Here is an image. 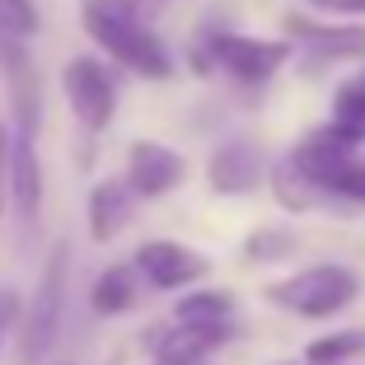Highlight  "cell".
I'll use <instances>...</instances> for the list:
<instances>
[{
    "mask_svg": "<svg viewBox=\"0 0 365 365\" xmlns=\"http://www.w3.org/2000/svg\"><path fill=\"white\" fill-rule=\"evenodd\" d=\"M314 5L333 14H365V0H314Z\"/></svg>",
    "mask_w": 365,
    "mask_h": 365,
    "instance_id": "cell-23",
    "label": "cell"
},
{
    "mask_svg": "<svg viewBox=\"0 0 365 365\" xmlns=\"http://www.w3.org/2000/svg\"><path fill=\"white\" fill-rule=\"evenodd\" d=\"M356 295H361V281L346 267H309V272H300V277H290V281L267 290V300L286 304V309L304 314V319H328V314L346 309Z\"/></svg>",
    "mask_w": 365,
    "mask_h": 365,
    "instance_id": "cell-3",
    "label": "cell"
},
{
    "mask_svg": "<svg viewBox=\"0 0 365 365\" xmlns=\"http://www.w3.org/2000/svg\"><path fill=\"white\" fill-rule=\"evenodd\" d=\"M0 76H5V89H10L14 131L38 136V122H43V80H38V66H33L24 38L19 33H5V29H0Z\"/></svg>",
    "mask_w": 365,
    "mask_h": 365,
    "instance_id": "cell-5",
    "label": "cell"
},
{
    "mask_svg": "<svg viewBox=\"0 0 365 365\" xmlns=\"http://www.w3.org/2000/svg\"><path fill=\"white\" fill-rule=\"evenodd\" d=\"M66 277H71V244L56 239L47 262H43V277H38V290H33L29 309L19 314V361L24 365H38L56 346L61 314H66Z\"/></svg>",
    "mask_w": 365,
    "mask_h": 365,
    "instance_id": "cell-2",
    "label": "cell"
},
{
    "mask_svg": "<svg viewBox=\"0 0 365 365\" xmlns=\"http://www.w3.org/2000/svg\"><path fill=\"white\" fill-rule=\"evenodd\" d=\"M0 328H19V295L0 290Z\"/></svg>",
    "mask_w": 365,
    "mask_h": 365,
    "instance_id": "cell-22",
    "label": "cell"
},
{
    "mask_svg": "<svg viewBox=\"0 0 365 365\" xmlns=\"http://www.w3.org/2000/svg\"><path fill=\"white\" fill-rule=\"evenodd\" d=\"M328 131H333L337 140H346V145H361V140H365V76L346 80V85L337 89Z\"/></svg>",
    "mask_w": 365,
    "mask_h": 365,
    "instance_id": "cell-15",
    "label": "cell"
},
{
    "mask_svg": "<svg viewBox=\"0 0 365 365\" xmlns=\"http://www.w3.org/2000/svg\"><path fill=\"white\" fill-rule=\"evenodd\" d=\"M5 333H10V328H0V346H5Z\"/></svg>",
    "mask_w": 365,
    "mask_h": 365,
    "instance_id": "cell-25",
    "label": "cell"
},
{
    "mask_svg": "<svg viewBox=\"0 0 365 365\" xmlns=\"http://www.w3.org/2000/svg\"><path fill=\"white\" fill-rule=\"evenodd\" d=\"M61 365H71V361H61Z\"/></svg>",
    "mask_w": 365,
    "mask_h": 365,
    "instance_id": "cell-26",
    "label": "cell"
},
{
    "mask_svg": "<svg viewBox=\"0 0 365 365\" xmlns=\"http://www.w3.org/2000/svg\"><path fill=\"white\" fill-rule=\"evenodd\" d=\"M131 187L122 178H103L89 192V235L98 239V244H113V239L122 235V230L131 225Z\"/></svg>",
    "mask_w": 365,
    "mask_h": 365,
    "instance_id": "cell-12",
    "label": "cell"
},
{
    "mask_svg": "<svg viewBox=\"0 0 365 365\" xmlns=\"http://www.w3.org/2000/svg\"><path fill=\"white\" fill-rule=\"evenodd\" d=\"M244 253H248L253 262L286 258V253H290V239H286V235H277V230H262V235H253V239L244 244Z\"/></svg>",
    "mask_w": 365,
    "mask_h": 365,
    "instance_id": "cell-21",
    "label": "cell"
},
{
    "mask_svg": "<svg viewBox=\"0 0 365 365\" xmlns=\"http://www.w3.org/2000/svg\"><path fill=\"white\" fill-rule=\"evenodd\" d=\"M361 351H365V333H333V337H314L304 346V361L309 365H342Z\"/></svg>",
    "mask_w": 365,
    "mask_h": 365,
    "instance_id": "cell-18",
    "label": "cell"
},
{
    "mask_svg": "<svg viewBox=\"0 0 365 365\" xmlns=\"http://www.w3.org/2000/svg\"><path fill=\"white\" fill-rule=\"evenodd\" d=\"M182 173H187V164H182L178 150H169V145H160V140H136L127 150V187L131 197H164L173 192L182 182Z\"/></svg>",
    "mask_w": 365,
    "mask_h": 365,
    "instance_id": "cell-8",
    "label": "cell"
},
{
    "mask_svg": "<svg viewBox=\"0 0 365 365\" xmlns=\"http://www.w3.org/2000/svg\"><path fill=\"white\" fill-rule=\"evenodd\" d=\"M230 337H235L230 319H215V323H178L173 319V328L150 337V346H155V361H202L215 346H225Z\"/></svg>",
    "mask_w": 365,
    "mask_h": 365,
    "instance_id": "cell-10",
    "label": "cell"
},
{
    "mask_svg": "<svg viewBox=\"0 0 365 365\" xmlns=\"http://www.w3.org/2000/svg\"><path fill=\"white\" fill-rule=\"evenodd\" d=\"M0 29L19 33V38H33V33L43 29L38 5H33V0H0Z\"/></svg>",
    "mask_w": 365,
    "mask_h": 365,
    "instance_id": "cell-19",
    "label": "cell"
},
{
    "mask_svg": "<svg viewBox=\"0 0 365 365\" xmlns=\"http://www.w3.org/2000/svg\"><path fill=\"white\" fill-rule=\"evenodd\" d=\"M0 211H5V187H0Z\"/></svg>",
    "mask_w": 365,
    "mask_h": 365,
    "instance_id": "cell-24",
    "label": "cell"
},
{
    "mask_svg": "<svg viewBox=\"0 0 365 365\" xmlns=\"http://www.w3.org/2000/svg\"><path fill=\"white\" fill-rule=\"evenodd\" d=\"M290 33L319 56H365V29H356V24H342V29H337V24L290 19Z\"/></svg>",
    "mask_w": 365,
    "mask_h": 365,
    "instance_id": "cell-13",
    "label": "cell"
},
{
    "mask_svg": "<svg viewBox=\"0 0 365 365\" xmlns=\"http://www.w3.org/2000/svg\"><path fill=\"white\" fill-rule=\"evenodd\" d=\"M235 314V300L225 290H192L173 304V319L178 323H215V319H230Z\"/></svg>",
    "mask_w": 365,
    "mask_h": 365,
    "instance_id": "cell-16",
    "label": "cell"
},
{
    "mask_svg": "<svg viewBox=\"0 0 365 365\" xmlns=\"http://www.w3.org/2000/svg\"><path fill=\"white\" fill-rule=\"evenodd\" d=\"M286 61V43H262V38H235V33H215L206 47H197L192 66L197 71H211V66H225L230 76L248 80V85H262V80Z\"/></svg>",
    "mask_w": 365,
    "mask_h": 365,
    "instance_id": "cell-6",
    "label": "cell"
},
{
    "mask_svg": "<svg viewBox=\"0 0 365 365\" xmlns=\"http://www.w3.org/2000/svg\"><path fill=\"white\" fill-rule=\"evenodd\" d=\"M262 173H267V160H262V150L253 145V140H230V145H220V150L211 155V169H206V178H211L215 192H253L262 182Z\"/></svg>",
    "mask_w": 365,
    "mask_h": 365,
    "instance_id": "cell-11",
    "label": "cell"
},
{
    "mask_svg": "<svg viewBox=\"0 0 365 365\" xmlns=\"http://www.w3.org/2000/svg\"><path fill=\"white\" fill-rule=\"evenodd\" d=\"M277 197H281V206H290V211H314L319 202H328V197H323L290 160L277 169Z\"/></svg>",
    "mask_w": 365,
    "mask_h": 365,
    "instance_id": "cell-17",
    "label": "cell"
},
{
    "mask_svg": "<svg viewBox=\"0 0 365 365\" xmlns=\"http://www.w3.org/2000/svg\"><path fill=\"white\" fill-rule=\"evenodd\" d=\"M80 24L122 71L140 80H164L173 71L169 47L145 19V0H80Z\"/></svg>",
    "mask_w": 365,
    "mask_h": 365,
    "instance_id": "cell-1",
    "label": "cell"
},
{
    "mask_svg": "<svg viewBox=\"0 0 365 365\" xmlns=\"http://www.w3.org/2000/svg\"><path fill=\"white\" fill-rule=\"evenodd\" d=\"M5 197H14V211H19L29 225L38 220V211H43V160H38L33 136H24V131H14V140H10Z\"/></svg>",
    "mask_w": 365,
    "mask_h": 365,
    "instance_id": "cell-9",
    "label": "cell"
},
{
    "mask_svg": "<svg viewBox=\"0 0 365 365\" xmlns=\"http://www.w3.org/2000/svg\"><path fill=\"white\" fill-rule=\"evenodd\" d=\"M89 304H94V314H127L131 304H136V272H131V262H113L108 272H98L94 290H89Z\"/></svg>",
    "mask_w": 365,
    "mask_h": 365,
    "instance_id": "cell-14",
    "label": "cell"
},
{
    "mask_svg": "<svg viewBox=\"0 0 365 365\" xmlns=\"http://www.w3.org/2000/svg\"><path fill=\"white\" fill-rule=\"evenodd\" d=\"M136 272L160 290H178L187 281H202L211 272V262L202 253H192V248L173 244V239H150V244L136 248Z\"/></svg>",
    "mask_w": 365,
    "mask_h": 365,
    "instance_id": "cell-7",
    "label": "cell"
},
{
    "mask_svg": "<svg viewBox=\"0 0 365 365\" xmlns=\"http://www.w3.org/2000/svg\"><path fill=\"white\" fill-rule=\"evenodd\" d=\"M61 89H66V103L76 113V122L85 131H103L118 113V80L103 61L94 56H71L61 71Z\"/></svg>",
    "mask_w": 365,
    "mask_h": 365,
    "instance_id": "cell-4",
    "label": "cell"
},
{
    "mask_svg": "<svg viewBox=\"0 0 365 365\" xmlns=\"http://www.w3.org/2000/svg\"><path fill=\"white\" fill-rule=\"evenodd\" d=\"M328 197H333V202H365V164L346 160L342 173L328 182Z\"/></svg>",
    "mask_w": 365,
    "mask_h": 365,
    "instance_id": "cell-20",
    "label": "cell"
}]
</instances>
